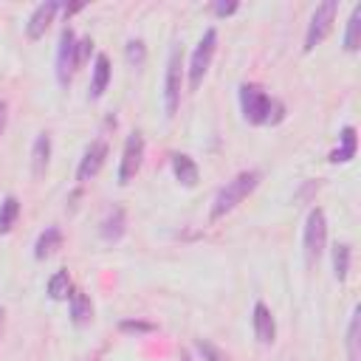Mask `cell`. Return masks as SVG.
<instances>
[{"label":"cell","mask_w":361,"mask_h":361,"mask_svg":"<svg viewBox=\"0 0 361 361\" xmlns=\"http://www.w3.org/2000/svg\"><path fill=\"white\" fill-rule=\"evenodd\" d=\"M240 110H243V118L248 124H274L279 121L285 113H282V104L276 99H271L259 85H240Z\"/></svg>","instance_id":"obj_1"},{"label":"cell","mask_w":361,"mask_h":361,"mask_svg":"<svg viewBox=\"0 0 361 361\" xmlns=\"http://www.w3.org/2000/svg\"><path fill=\"white\" fill-rule=\"evenodd\" d=\"M259 178H262L259 169H245V172L234 175L231 180H226V186H220L217 195H214V200H212V220H220V217H226L231 209H237V206L257 189Z\"/></svg>","instance_id":"obj_2"},{"label":"cell","mask_w":361,"mask_h":361,"mask_svg":"<svg viewBox=\"0 0 361 361\" xmlns=\"http://www.w3.org/2000/svg\"><path fill=\"white\" fill-rule=\"evenodd\" d=\"M180 87H183V45L175 42L166 59V73H164V113L172 118L180 107Z\"/></svg>","instance_id":"obj_3"},{"label":"cell","mask_w":361,"mask_h":361,"mask_svg":"<svg viewBox=\"0 0 361 361\" xmlns=\"http://www.w3.org/2000/svg\"><path fill=\"white\" fill-rule=\"evenodd\" d=\"M214 51H217V31H214V28H206L203 37H200V42L195 45L192 59H189V68H186V73H189V87H192V90H197L200 82H203V76L209 73V65H212V59H214Z\"/></svg>","instance_id":"obj_4"},{"label":"cell","mask_w":361,"mask_h":361,"mask_svg":"<svg viewBox=\"0 0 361 361\" xmlns=\"http://www.w3.org/2000/svg\"><path fill=\"white\" fill-rule=\"evenodd\" d=\"M336 14H338V0H324L316 6L310 25H307V34H305V51H313L316 45H322L327 39V34L333 31Z\"/></svg>","instance_id":"obj_5"},{"label":"cell","mask_w":361,"mask_h":361,"mask_svg":"<svg viewBox=\"0 0 361 361\" xmlns=\"http://www.w3.org/2000/svg\"><path fill=\"white\" fill-rule=\"evenodd\" d=\"M141 161H144V135L135 130V133L127 135L124 149H121V161H118V183L121 186H127L138 175Z\"/></svg>","instance_id":"obj_6"},{"label":"cell","mask_w":361,"mask_h":361,"mask_svg":"<svg viewBox=\"0 0 361 361\" xmlns=\"http://www.w3.org/2000/svg\"><path fill=\"white\" fill-rule=\"evenodd\" d=\"M73 71H76V34L71 25H65L59 34V45H56V82L68 87Z\"/></svg>","instance_id":"obj_7"},{"label":"cell","mask_w":361,"mask_h":361,"mask_svg":"<svg viewBox=\"0 0 361 361\" xmlns=\"http://www.w3.org/2000/svg\"><path fill=\"white\" fill-rule=\"evenodd\" d=\"M327 245V217L324 212L316 206L307 212V220H305V251L310 259H316Z\"/></svg>","instance_id":"obj_8"},{"label":"cell","mask_w":361,"mask_h":361,"mask_svg":"<svg viewBox=\"0 0 361 361\" xmlns=\"http://www.w3.org/2000/svg\"><path fill=\"white\" fill-rule=\"evenodd\" d=\"M104 158H107V141H104V138L90 141V147L85 149V155H82V161H79V166H76V180L85 183V180L96 178L99 169L104 166Z\"/></svg>","instance_id":"obj_9"},{"label":"cell","mask_w":361,"mask_h":361,"mask_svg":"<svg viewBox=\"0 0 361 361\" xmlns=\"http://www.w3.org/2000/svg\"><path fill=\"white\" fill-rule=\"evenodd\" d=\"M59 8H62V6H59L56 0H45V3H39V6L31 11L28 23H25V34H28V39H39V37L48 31V25L54 23V14H56Z\"/></svg>","instance_id":"obj_10"},{"label":"cell","mask_w":361,"mask_h":361,"mask_svg":"<svg viewBox=\"0 0 361 361\" xmlns=\"http://www.w3.org/2000/svg\"><path fill=\"white\" fill-rule=\"evenodd\" d=\"M251 324H254V336L259 344H274L276 341V322H274V313L265 302H257L254 305V316H251Z\"/></svg>","instance_id":"obj_11"},{"label":"cell","mask_w":361,"mask_h":361,"mask_svg":"<svg viewBox=\"0 0 361 361\" xmlns=\"http://www.w3.org/2000/svg\"><path fill=\"white\" fill-rule=\"evenodd\" d=\"M124 228H127V214H124V209H121V206L107 209V214H104L102 223H99V234H102V240L116 243V240L124 237Z\"/></svg>","instance_id":"obj_12"},{"label":"cell","mask_w":361,"mask_h":361,"mask_svg":"<svg viewBox=\"0 0 361 361\" xmlns=\"http://www.w3.org/2000/svg\"><path fill=\"white\" fill-rule=\"evenodd\" d=\"M68 302H71V322H73L76 327H87V324L93 322V305H90V296H87L82 288H73L71 296H68Z\"/></svg>","instance_id":"obj_13"},{"label":"cell","mask_w":361,"mask_h":361,"mask_svg":"<svg viewBox=\"0 0 361 361\" xmlns=\"http://www.w3.org/2000/svg\"><path fill=\"white\" fill-rule=\"evenodd\" d=\"M172 172H175V178H178L180 186H186V189L197 186L200 172H197V164H195L192 155H186V152H175V155H172Z\"/></svg>","instance_id":"obj_14"},{"label":"cell","mask_w":361,"mask_h":361,"mask_svg":"<svg viewBox=\"0 0 361 361\" xmlns=\"http://www.w3.org/2000/svg\"><path fill=\"white\" fill-rule=\"evenodd\" d=\"M110 73H113V68H110L107 54H96V59H93V79H90V90H87L90 99H102V93L110 85Z\"/></svg>","instance_id":"obj_15"},{"label":"cell","mask_w":361,"mask_h":361,"mask_svg":"<svg viewBox=\"0 0 361 361\" xmlns=\"http://www.w3.org/2000/svg\"><path fill=\"white\" fill-rule=\"evenodd\" d=\"M48 164H51V135L39 133L31 144V172H34V178H42Z\"/></svg>","instance_id":"obj_16"},{"label":"cell","mask_w":361,"mask_h":361,"mask_svg":"<svg viewBox=\"0 0 361 361\" xmlns=\"http://www.w3.org/2000/svg\"><path fill=\"white\" fill-rule=\"evenodd\" d=\"M338 149H333L330 152V161L333 164H347L350 158H355V149H358V135H355V127L353 124H347V127H341V133H338Z\"/></svg>","instance_id":"obj_17"},{"label":"cell","mask_w":361,"mask_h":361,"mask_svg":"<svg viewBox=\"0 0 361 361\" xmlns=\"http://www.w3.org/2000/svg\"><path fill=\"white\" fill-rule=\"evenodd\" d=\"M59 245H62V231H59V226H45V228L39 231L37 243H34V257H37V259H45V257H51Z\"/></svg>","instance_id":"obj_18"},{"label":"cell","mask_w":361,"mask_h":361,"mask_svg":"<svg viewBox=\"0 0 361 361\" xmlns=\"http://www.w3.org/2000/svg\"><path fill=\"white\" fill-rule=\"evenodd\" d=\"M358 341H361V307H353V316L347 324V361H361Z\"/></svg>","instance_id":"obj_19"},{"label":"cell","mask_w":361,"mask_h":361,"mask_svg":"<svg viewBox=\"0 0 361 361\" xmlns=\"http://www.w3.org/2000/svg\"><path fill=\"white\" fill-rule=\"evenodd\" d=\"M361 45V3L353 6V14L347 20V31H344V51L355 54Z\"/></svg>","instance_id":"obj_20"},{"label":"cell","mask_w":361,"mask_h":361,"mask_svg":"<svg viewBox=\"0 0 361 361\" xmlns=\"http://www.w3.org/2000/svg\"><path fill=\"white\" fill-rule=\"evenodd\" d=\"M350 259H353V245L350 243H336L333 245V274L338 282L347 279L350 274Z\"/></svg>","instance_id":"obj_21"},{"label":"cell","mask_w":361,"mask_h":361,"mask_svg":"<svg viewBox=\"0 0 361 361\" xmlns=\"http://www.w3.org/2000/svg\"><path fill=\"white\" fill-rule=\"evenodd\" d=\"M17 217H20V200L14 195H6L0 203V234H8Z\"/></svg>","instance_id":"obj_22"},{"label":"cell","mask_w":361,"mask_h":361,"mask_svg":"<svg viewBox=\"0 0 361 361\" xmlns=\"http://www.w3.org/2000/svg\"><path fill=\"white\" fill-rule=\"evenodd\" d=\"M48 296L54 299V302H62V299H68L71 296V276H68V271L62 268V271H56L51 279H48Z\"/></svg>","instance_id":"obj_23"},{"label":"cell","mask_w":361,"mask_h":361,"mask_svg":"<svg viewBox=\"0 0 361 361\" xmlns=\"http://www.w3.org/2000/svg\"><path fill=\"white\" fill-rule=\"evenodd\" d=\"M118 330L121 333H133V336H147V333H155L158 327L152 322H144V319H121Z\"/></svg>","instance_id":"obj_24"},{"label":"cell","mask_w":361,"mask_h":361,"mask_svg":"<svg viewBox=\"0 0 361 361\" xmlns=\"http://www.w3.org/2000/svg\"><path fill=\"white\" fill-rule=\"evenodd\" d=\"M124 56H127V62H130L133 68H141V65L147 62V45H144L141 39H130L127 48H124Z\"/></svg>","instance_id":"obj_25"},{"label":"cell","mask_w":361,"mask_h":361,"mask_svg":"<svg viewBox=\"0 0 361 361\" xmlns=\"http://www.w3.org/2000/svg\"><path fill=\"white\" fill-rule=\"evenodd\" d=\"M195 347H197V353H200L203 361H228V355H226L220 347H214L209 338H197Z\"/></svg>","instance_id":"obj_26"},{"label":"cell","mask_w":361,"mask_h":361,"mask_svg":"<svg viewBox=\"0 0 361 361\" xmlns=\"http://www.w3.org/2000/svg\"><path fill=\"white\" fill-rule=\"evenodd\" d=\"M90 51H93V39L90 37H82V39H76V68L90 56Z\"/></svg>","instance_id":"obj_27"},{"label":"cell","mask_w":361,"mask_h":361,"mask_svg":"<svg viewBox=\"0 0 361 361\" xmlns=\"http://www.w3.org/2000/svg\"><path fill=\"white\" fill-rule=\"evenodd\" d=\"M237 8H240V3H234V0H231V3H212V11H214L217 17H228V14H234Z\"/></svg>","instance_id":"obj_28"},{"label":"cell","mask_w":361,"mask_h":361,"mask_svg":"<svg viewBox=\"0 0 361 361\" xmlns=\"http://www.w3.org/2000/svg\"><path fill=\"white\" fill-rule=\"evenodd\" d=\"M6 121H8V104L0 99V135H3V130H6Z\"/></svg>","instance_id":"obj_29"},{"label":"cell","mask_w":361,"mask_h":361,"mask_svg":"<svg viewBox=\"0 0 361 361\" xmlns=\"http://www.w3.org/2000/svg\"><path fill=\"white\" fill-rule=\"evenodd\" d=\"M79 8H82V3H73V6H62V11H65V17H68V14H76Z\"/></svg>","instance_id":"obj_30"},{"label":"cell","mask_w":361,"mask_h":361,"mask_svg":"<svg viewBox=\"0 0 361 361\" xmlns=\"http://www.w3.org/2000/svg\"><path fill=\"white\" fill-rule=\"evenodd\" d=\"M3 313H6V310H3V305H0V324H3Z\"/></svg>","instance_id":"obj_31"}]
</instances>
